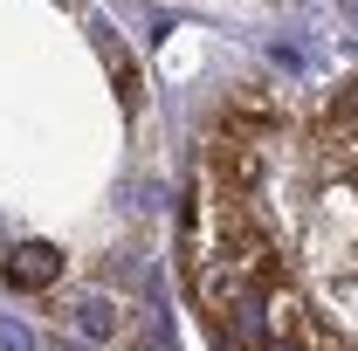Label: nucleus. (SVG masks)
I'll use <instances>...</instances> for the list:
<instances>
[{
    "instance_id": "obj_1",
    "label": "nucleus",
    "mask_w": 358,
    "mask_h": 351,
    "mask_svg": "<svg viewBox=\"0 0 358 351\" xmlns=\"http://www.w3.org/2000/svg\"><path fill=\"white\" fill-rule=\"evenodd\" d=\"M207 173L221 186V200H248V193L262 186V145L227 124L221 138H207Z\"/></svg>"
},
{
    "instance_id": "obj_2",
    "label": "nucleus",
    "mask_w": 358,
    "mask_h": 351,
    "mask_svg": "<svg viewBox=\"0 0 358 351\" xmlns=\"http://www.w3.org/2000/svg\"><path fill=\"white\" fill-rule=\"evenodd\" d=\"M0 275H7V289H48V282H62V248L21 241V248L0 262Z\"/></svg>"
},
{
    "instance_id": "obj_5",
    "label": "nucleus",
    "mask_w": 358,
    "mask_h": 351,
    "mask_svg": "<svg viewBox=\"0 0 358 351\" xmlns=\"http://www.w3.org/2000/svg\"><path fill=\"white\" fill-rule=\"evenodd\" d=\"M62 351H96V345H83V338H69V345H62Z\"/></svg>"
},
{
    "instance_id": "obj_3",
    "label": "nucleus",
    "mask_w": 358,
    "mask_h": 351,
    "mask_svg": "<svg viewBox=\"0 0 358 351\" xmlns=\"http://www.w3.org/2000/svg\"><path fill=\"white\" fill-rule=\"evenodd\" d=\"M69 331H76L83 345H110V338L124 331V310L110 303V296H83V303L69 310Z\"/></svg>"
},
{
    "instance_id": "obj_4",
    "label": "nucleus",
    "mask_w": 358,
    "mask_h": 351,
    "mask_svg": "<svg viewBox=\"0 0 358 351\" xmlns=\"http://www.w3.org/2000/svg\"><path fill=\"white\" fill-rule=\"evenodd\" d=\"M103 62H110V83H117V96H124V110H138L145 103V83H138V62L124 55L117 42H103Z\"/></svg>"
}]
</instances>
